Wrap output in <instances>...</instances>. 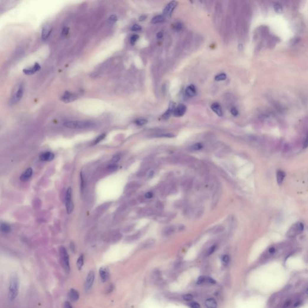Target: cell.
<instances>
[{"mask_svg": "<svg viewBox=\"0 0 308 308\" xmlns=\"http://www.w3.org/2000/svg\"><path fill=\"white\" fill-rule=\"evenodd\" d=\"M19 293V279L16 275L11 277L9 286V298L10 301L14 300Z\"/></svg>", "mask_w": 308, "mask_h": 308, "instance_id": "cell-1", "label": "cell"}, {"mask_svg": "<svg viewBox=\"0 0 308 308\" xmlns=\"http://www.w3.org/2000/svg\"><path fill=\"white\" fill-rule=\"evenodd\" d=\"M64 127L71 129H83L93 126V123L90 121H67L63 123Z\"/></svg>", "mask_w": 308, "mask_h": 308, "instance_id": "cell-2", "label": "cell"}, {"mask_svg": "<svg viewBox=\"0 0 308 308\" xmlns=\"http://www.w3.org/2000/svg\"><path fill=\"white\" fill-rule=\"evenodd\" d=\"M60 254L62 267L67 273H69L70 271L69 257V254H68L67 252L64 247L61 246L60 247Z\"/></svg>", "mask_w": 308, "mask_h": 308, "instance_id": "cell-3", "label": "cell"}, {"mask_svg": "<svg viewBox=\"0 0 308 308\" xmlns=\"http://www.w3.org/2000/svg\"><path fill=\"white\" fill-rule=\"evenodd\" d=\"M24 92V84H23V83H21L11 98V100L10 101V105H14L18 103V102L22 98Z\"/></svg>", "mask_w": 308, "mask_h": 308, "instance_id": "cell-4", "label": "cell"}, {"mask_svg": "<svg viewBox=\"0 0 308 308\" xmlns=\"http://www.w3.org/2000/svg\"><path fill=\"white\" fill-rule=\"evenodd\" d=\"M304 229V225L301 223H297L293 225L289 228L287 232V236L289 238H293L297 235L300 234L303 232Z\"/></svg>", "mask_w": 308, "mask_h": 308, "instance_id": "cell-5", "label": "cell"}, {"mask_svg": "<svg viewBox=\"0 0 308 308\" xmlns=\"http://www.w3.org/2000/svg\"><path fill=\"white\" fill-rule=\"evenodd\" d=\"M177 4H178V3L175 1L170 2L164 9V11H163L164 16H166V17H169L172 15L174 9L177 6Z\"/></svg>", "mask_w": 308, "mask_h": 308, "instance_id": "cell-6", "label": "cell"}, {"mask_svg": "<svg viewBox=\"0 0 308 308\" xmlns=\"http://www.w3.org/2000/svg\"><path fill=\"white\" fill-rule=\"evenodd\" d=\"M95 273L94 271H90L88 275L87 276V278H86V281H85V289L86 291H89L90 290L92 286H93V282H94V281H95Z\"/></svg>", "mask_w": 308, "mask_h": 308, "instance_id": "cell-7", "label": "cell"}, {"mask_svg": "<svg viewBox=\"0 0 308 308\" xmlns=\"http://www.w3.org/2000/svg\"><path fill=\"white\" fill-rule=\"evenodd\" d=\"M77 96L76 95L66 91L61 96V100L64 102H66V103H68V102H71L77 99Z\"/></svg>", "mask_w": 308, "mask_h": 308, "instance_id": "cell-8", "label": "cell"}, {"mask_svg": "<svg viewBox=\"0 0 308 308\" xmlns=\"http://www.w3.org/2000/svg\"><path fill=\"white\" fill-rule=\"evenodd\" d=\"M187 111V107L184 104H179L174 111V115L175 117H182Z\"/></svg>", "mask_w": 308, "mask_h": 308, "instance_id": "cell-9", "label": "cell"}, {"mask_svg": "<svg viewBox=\"0 0 308 308\" xmlns=\"http://www.w3.org/2000/svg\"><path fill=\"white\" fill-rule=\"evenodd\" d=\"M40 66L39 63H35V64L33 66H32L30 68H27V69H25L23 70V72L26 75H33L34 74H35L36 72L40 71Z\"/></svg>", "mask_w": 308, "mask_h": 308, "instance_id": "cell-10", "label": "cell"}, {"mask_svg": "<svg viewBox=\"0 0 308 308\" xmlns=\"http://www.w3.org/2000/svg\"><path fill=\"white\" fill-rule=\"evenodd\" d=\"M32 175H33V169L31 167H28L21 175L20 180L22 182H26L30 179Z\"/></svg>", "mask_w": 308, "mask_h": 308, "instance_id": "cell-11", "label": "cell"}, {"mask_svg": "<svg viewBox=\"0 0 308 308\" xmlns=\"http://www.w3.org/2000/svg\"><path fill=\"white\" fill-rule=\"evenodd\" d=\"M54 158V154L51 152L42 153L40 155V160L43 161H51Z\"/></svg>", "mask_w": 308, "mask_h": 308, "instance_id": "cell-12", "label": "cell"}, {"mask_svg": "<svg viewBox=\"0 0 308 308\" xmlns=\"http://www.w3.org/2000/svg\"><path fill=\"white\" fill-rule=\"evenodd\" d=\"M175 104L174 103V102H170V105H169V107H168V108L167 110V111H166L163 114V116H162V118H163V119L166 120V119H168V118L170 117V116L173 114L174 111V110H175Z\"/></svg>", "mask_w": 308, "mask_h": 308, "instance_id": "cell-13", "label": "cell"}, {"mask_svg": "<svg viewBox=\"0 0 308 308\" xmlns=\"http://www.w3.org/2000/svg\"><path fill=\"white\" fill-rule=\"evenodd\" d=\"M51 31H52V29H51L50 25H46L43 27L42 31V39L43 40H46L48 38Z\"/></svg>", "mask_w": 308, "mask_h": 308, "instance_id": "cell-14", "label": "cell"}, {"mask_svg": "<svg viewBox=\"0 0 308 308\" xmlns=\"http://www.w3.org/2000/svg\"><path fill=\"white\" fill-rule=\"evenodd\" d=\"M211 110L218 116H223V111L220 106V105L218 102H214L211 106Z\"/></svg>", "mask_w": 308, "mask_h": 308, "instance_id": "cell-15", "label": "cell"}, {"mask_svg": "<svg viewBox=\"0 0 308 308\" xmlns=\"http://www.w3.org/2000/svg\"><path fill=\"white\" fill-rule=\"evenodd\" d=\"M185 93L187 96L194 97L196 95V89L194 85L192 84L188 86L185 90Z\"/></svg>", "mask_w": 308, "mask_h": 308, "instance_id": "cell-16", "label": "cell"}, {"mask_svg": "<svg viewBox=\"0 0 308 308\" xmlns=\"http://www.w3.org/2000/svg\"><path fill=\"white\" fill-rule=\"evenodd\" d=\"M99 275L101 281L105 282L107 281L108 278V271L106 267H101L99 270Z\"/></svg>", "mask_w": 308, "mask_h": 308, "instance_id": "cell-17", "label": "cell"}, {"mask_svg": "<svg viewBox=\"0 0 308 308\" xmlns=\"http://www.w3.org/2000/svg\"><path fill=\"white\" fill-rule=\"evenodd\" d=\"M69 298L72 301H77L79 299V294L77 291L74 289H71L69 292Z\"/></svg>", "mask_w": 308, "mask_h": 308, "instance_id": "cell-18", "label": "cell"}, {"mask_svg": "<svg viewBox=\"0 0 308 308\" xmlns=\"http://www.w3.org/2000/svg\"><path fill=\"white\" fill-rule=\"evenodd\" d=\"M205 306L207 308H217V303L214 299L210 298L205 302Z\"/></svg>", "mask_w": 308, "mask_h": 308, "instance_id": "cell-19", "label": "cell"}, {"mask_svg": "<svg viewBox=\"0 0 308 308\" xmlns=\"http://www.w3.org/2000/svg\"><path fill=\"white\" fill-rule=\"evenodd\" d=\"M12 230V228L10 225L6 223H0V232L4 234H8Z\"/></svg>", "mask_w": 308, "mask_h": 308, "instance_id": "cell-20", "label": "cell"}, {"mask_svg": "<svg viewBox=\"0 0 308 308\" xmlns=\"http://www.w3.org/2000/svg\"><path fill=\"white\" fill-rule=\"evenodd\" d=\"M277 181L279 184H281L285 176V174L282 170H278L277 172Z\"/></svg>", "mask_w": 308, "mask_h": 308, "instance_id": "cell-21", "label": "cell"}, {"mask_svg": "<svg viewBox=\"0 0 308 308\" xmlns=\"http://www.w3.org/2000/svg\"><path fill=\"white\" fill-rule=\"evenodd\" d=\"M164 21V17L162 15H158L154 17L152 20V23L153 24H158L160 22H163Z\"/></svg>", "mask_w": 308, "mask_h": 308, "instance_id": "cell-22", "label": "cell"}, {"mask_svg": "<svg viewBox=\"0 0 308 308\" xmlns=\"http://www.w3.org/2000/svg\"><path fill=\"white\" fill-rule=\"evenodd\" d=\"M66 210H67V214H70L72 213V211H73V209H74V203H73V202L71 201L70 202L66 203Z\"/></svg>", "mask_w": 308, "mask_h": 308, "instance_id": "cell-23", "label": "cell"}, {"mask_svg": "<svg viewBox=\"0 0 308 308\" xmlns=\"http://www.w3.org/2000/svg\"><path fill=\"white\" fill-rule=\"evenodd\" d=\"M273 8H274V10H275V11L277 13H278V14H281L283 12L282 6H281V4H279L278 3H275V4H274Z\"/></svg>", "mask_w": 308, "mask_h": 308, "instance_id": "cell-24", "label": "cell"}, {"mask_svg": "<svg viewBox=\"0 0 308 308\" xmlns=\"http://www.w3.org/2000/svg\"><path fill=\"white\" fill-rule=\"evenodd\" d=\"M83 264H84V256L82 254H81L78 258V260L77 262V265L78 270H80L82 268Z\"/></svg>", "mask_w": 308, "mask_h": 308, "instance_id": "cell-25", "label": "cell"}, {"mask_svg": "<svg viewBox=\"0 0 308 308\" xmlns=\"http://www.w3.org/2000/svg\"><path fill=\"white\" fill-rule=\"evenodd\" d=\"M226 75L224 73H222V74H220L218 75H217V76H215V80L217 81H224L226 79Z\"/></svg>", "mask_w": 308, "mask_h": 308, "instance_id": "cell-26", "label": "cell"}, {"mask_svg": "<svg viewBox=\"0 0 308 308\" xmlns=\"http://www.w3.org/2000/svg\"><path fill=\"white\" fill-rule=\"evenodd\" d=\"M202 147H203V145L200 143H196V144L193 145L192 146H191L190 149L193 151H196V150H199L201 149Z\"/></svg>", "mask_w": 308, "mask_h": 308, "instance_id": "cell-27", "label": "cell"}, {"mask_svg": "<svg viewBox=\"0 0 308 308\" xmlns=\"http://www.w3.org/2000/svg\"><path fill=\"white\" fill-rule=\"evenodd\" d=\"M147 123V121L144 119H139L135 121V124L139 126H143Z\"/></svg>", "mask_w": 308, "mask_h": 308, "instance_id": "cell-28", "label": "cell"}, {"mask_svg": "<svg viewBox=\"0 0 308 308\" xmlns=\"http://www.w3.org/2000/svg\"><path fill=\"white\" fill-rule=\"evenodd\" d=\"M205 282H207V278L205 277V276H200L197 279V284L200 285V284H202V283H205Z\"/></svg>", "mask_w": 308, "mask_h": 308, "instance_id": "cell-29", "label": "cell"}, {"mask_svg": "<svg viewBox=\"0 0 308 308\" xmlns=\"http://www.w3.org/2000/svg\"><path fill=\"white\" fill-rule=\"evenodd\" d=\"M106 134H102L99 136H98V137L96 138V139L95 140V144H97L99 142H100V141H102V140H103L106 137Z\"/></svg>", "mask_w": 308, "mask_h": 308, "instance_id": "cell-30", "label": "cell"}, {"mask_svg": "<svg viewBox=\"0 0 308 308\" xmlns=\"http://www.w3.org/2000/svg\"><path fill=\"white\" fill-rule=\"evenodd\" d=\"M193 299V296L190 294H186L183 296V299L187 301H190L192 300Z\"/></svg>", "mask_w": 308, "mask_h": 308, "instance_id": "cell-31", "label": "cell"}, {"mask_svg": "<svg viewBox=\"0 0 308 308\" xmlns=\"http://www.w3.org/2000/svg\"><path fill=\"white\" fill-rule=\"evenodd\" d=\"M139 36L137 35H134L132 36H131V39H130V42H131V45H134L135 43L136 42V41L139 39Z\"/></svg>", "mask_w": 308, "mask_h": 308, "instance_id": "cell-32", "label": "cell"}, {"mask_svg": "<svg viewBox=\"0 0 308 308\" xmlns=\"http://www.w3.org/2000/svg\"><path fill=\"white\" fill-rule=\"evenodd\" d=\"M120 159H121V156H120V155H116L112 158L111 161L112 164H116L120 160Z\"/></svg>", "mask_w": 308, "mask_h": 308, "instance_id": "cell-33", "label": "cell"}, {"mask_svg": "<svg viewBox=\"0 0 308 308\" xmlns=\"http://www.w3.org/2000/svg\"><path fill=\"white\" fill-rule=\"evenodd\" d=\"M174 28L175 30L178 31H180L182 28V25L181 23H179V22H177L176 24H174Z\"/></svg>", "mask_w": 308, "mask_h": 308, "instance_id": "cell-34", "label": "cell"}, {"mask_svg": "<svg viewBox=\"0 0 308 308\" xmlns=\"http://www.w3.org/2000/svg\"><path fill=\"white\" fill-rule=\"evenodd\" d=\"M215 249H216V246L215 245H214V246H211L207 251V256H210L211 254H213L214 252V251L215 250Z\"/></svg>", "mask_w": 308, "mask_h": 308, "instance_id": "cell-35", "label": "cell"}, {"mask_svg": "<svg viewBox=\"0 0 308 308\" xmlns=\"http://www.w3.org/2000/svg\"><path fill=\"white\" fill-rule=\"evenodd\" d=\"M117 168H118V167L116 164H111L109 165L107 167V168L110 171H111V172H113V171H116L117 169Z\"/></svg>", "mask_w": 308, "mask_h": 308, "instance_id": "cell-36", "label": "cell"}, {"mask_svg": "<svg viewBox=\"0 0 308 308\" xmlns=\"http://www.w3.org/2000/svg\"><path fill=\"white\" fill-rule=\"evenodd\" d=\"M117 16L116 15H111L109 18V19H108L109 22L110 23H111V24L114 23L115 22L117 21Z\"/></svg>", "mask_w": 308, "mask_h": 308, "instance_id": "cell-37", "label": "cell"}, {"mask_svg": "<svg viewBox=\"0 0 308 308\" xmlns=\"http://www.w3.org/2000/svg\"><path fill=\"white\" fill-rule=\"evenodd\" d=\"M190 306L191 308H200V305L199 303L196 301H193L190 303Z\"/></svg>", "mask_w": 308, "mask_h": 308, "instance_id": "cell-38", "label": "cell"}, {"mask_svg": "<svg viewBox=\"0 0 308 308\" xmlns=\"http://www.w3.org/2000/svg\"><path fill=\"white\" fill-rule=\"evenodd\" d=\"M142 30V27L139 25H134L131 28V30L133 31H140Z\"/></svg>", "mask_w": 308, "mask_h": 308, "instance_id": "cell-39", "label": "cell"}, {"mask_svg": "<svg viewBox=\"0 0 308 308\" xmlns=\"http://www.w3.org/2000/svg\"><path fill=\"white\" fill-rule=\"evenodd\" d=\"M222 261H223L225 264H228L229 261V256L228 255L225 254L222 256Z\"/></svg>", "mask_w": 308, "mask_h": 308, "instance_id": "cell-40", "label": "cell"}, {"mask_svg": "<svg viewBox=\"0 0 308 308\" xmlns=\"http://www.w3.org/2000/svg\"><path fill=\"white\" fill-rule=\"evenodd\" d=\"M291 303H292L291 300H288L286 301L285 302V303L283 304V308H288V307L291 306Z\"/></svg>", "mask_w": 308, "mask_h": 308, "instance_id": "cell-41", "label": "cell"}, {"mask_svg": "<svg viewBox=\"0 0 308 308\" xmlns=\"http://www.w3.org/2000/svg\"><path fill=\"white\" fill-rule=\"evenodd\" d=\"M231 114L234 116H236L238 114V110L235 108V107H233L232 108L231 110Z\"/></svg>", "mask_w": 308, "mask_h": 308, "instance_id": "cell-42", "label": "cell"}, {"mask_svg": "<svg viewBox=\"0 0 308 308\" xmlns=\"http://www.w3.org/2000/svg\"><path fill=\"white\" fill-rule=\"evenodd\" d=\"M68 33H69V28L68 27H64L63 29V31H62V35L63 36H66Z\"/></svg>", "mask_w": 308, "mask_h": 308, "instance_id": "cell-43", "label": "cell"}, {"mask_svg": "<svg viewBox=\"0 0 308 308\" xmlns=\"http://www.w3.org/2000/svg\"><path fill=\"white\" fill-rule=\"evenodd\" d=\"M160 137H174V135L172 134H161L160 135H159Z\"/></svg>", "mask_w": 308, "mask_h": 308, "instance_id": "cell-44", "label": "cell"}, {"mask_svg": "<svg viewBox=\"0 0 308 308\" xmlns=\"http://www.w3.org/2000/svg\"><path fill=\"white\" fill-rule=\"evenodd\" d=\"M275 252H276V249H275V247H270V248L269 249V250H268V252H269V253H270V254H271L275 253Z\"/></svg>", "mask_w": 308, "mask_h": 308, "instance_id": "cell-45", "label": "cell"}, {"mask_svg": "<svg viewBox=\"0 0 308 308\" xmlns=\"http://www.w3.org/2000/svg\"><path fill=\"white\" fill-rule=\"evenodd\" d=\"M145 197L147 198V199H150L153 197V193L150 192H147V193L145 194Z\"/></svg>", "mask_w": 308, "mask_h": 308, "instance_id": "cell-46", "label": "cell"}, {"mask_svg": "<svg viewBox=\"0 0 308 308\" xmlns=\"http://www.w3.org/2000/svg\"><path fill=\"white\" fill-rule=\"evenodd\" d=\"M64 308H72L71 304L68 302V301H66L64 303Z\"/></svg>", "mask_w": 308, "mask_h": 308, "instance_id": "cell-47", "label": "cell"}, {"mask_svg": "<svg viewBox=\"0 0 308 308\" xmlns=\"http://www.w3.org/2000/svg\"><path fill=\"white\" fill-rule=\"evenodd\" d=\"M207 282H208L210 283H212V284L215 283V281L211 278H207Z\"/></svg>", "mask_w": 308, "mask_h": 308, "instance_id": "cell-48", "label": "cell"}, {"mask_svg": "<svg viewBox=\"0 0 308 308\" xmlns=\"http://www.w3.org/2000/svg\"><path fill=\"white\" fill-rule=\"evenodd\" d=\"M146 18H147V16H146V15H145V14H142V15L140 17V18H139V21H145V20L146 19Z\"/></svg>", "mask_w": 308, "mask_h": 308, "instance_id": "cell-49", "label": "cell"}, {"mask_svg": "<svg viewBox=\"0 0 308 308\" xmlns=\"http://www.w3.org/2000/svg\"><path fill=\"white\" fill-rule=\"evenodd\" d=\"M163 33L162 32H159V33L157 34V37L158 39H161V38H163Z\"/></svg>", "mask_w": 308, "mask_h": 308, "instance_id": "cell-50", "label": "cell"}, {"mask_svg": "<svg viewBox=\"0 0 308 308\" xmlns=\"http://www.w3.org/2000/svg\"><path fill=\"white\" fill-rule=\"evenodd\" d=\"M307 146V137H306V139L304 141V143H303V147L306 148Z\"/></svg>", "mask_w": 308, "mask_h": 308, "instance_id": "cell-51", "label": "cell"}, {"mask_svg": "<svg viewBox=\"0 0 308 308\" xmlns=\"http://www.w3.org/2000/svg\"><path fill=\"white\" fill-rule=\"evenodd\" d=\"M153 174H154V172H153V171H152H152H150V173H149V178L152 177V176H153Z\"/></svg>", "mask_w": 308, "mask_h": 308, "instance_id": "cell-52", "label": "cell"}]
</instances>
